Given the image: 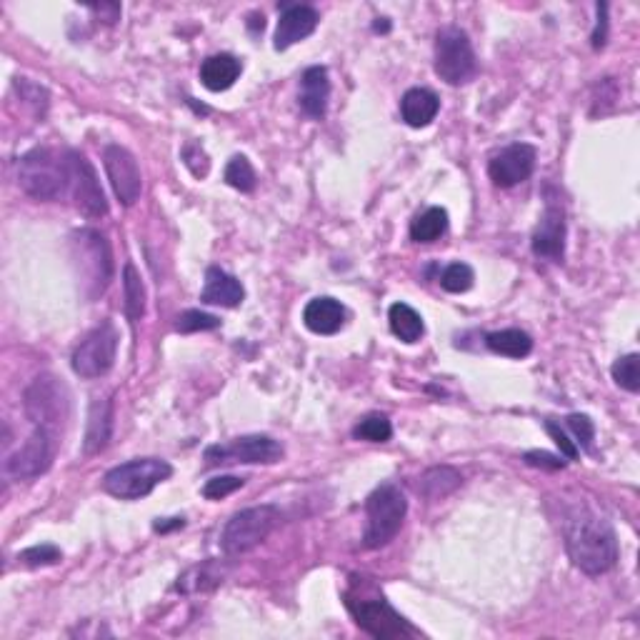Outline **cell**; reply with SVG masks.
I'll use <instances>...</instances> for the list:
<instances>
[{"label":"cell","mask_w":640,"mask_h":640,"mask_svg":"<svg viewBox=\"0 0 640 640\" xmlns=\"http://www.w3.org/2000/svg\"><path fill=\"white\" fill-rule=\"evenodd\" d=\"M103 165L115 198L125 208H130L140 198V190H143V175H140V165L135 155L123 145H105Z\"/></svg>","instance_id":"5bb4252c"},{"label":"cell","mask_w":640,"mask_h":640,"mask_svg":"<svg viewBox=\"0 0 640 640\" xmlns=\"http://www.w3.org/2000/svg\"><path fill=\"white\" fill-rule=\"evenodd\" d=\"M303 323L305 328L313 330L318 335H333L343 328L345 323V308L340 305V300L328 298H313L303 310Z\"/></svg>","instance_id":"d6986e66"},{"label":"cell","mask_w":640,"mask_h":640,"mask_svg":"<svg viewBox=\"0 0 640 640\" xmlns=\"http://www.w3.org/2000/svg\"><path fill=\"white\" fill-rule=\"evenodd\" d=\"M90 13H95V15H100V18H105V23H115V20L120 18V5L118 3L93 5V8H90Z\"/></svg>","instance_id":"7bdbcfd3"},{"label":"cell","mask_w":640,"mask_h":640,"mask_svg":"<svg viewBox=\"0 0 640 640\" xmlns=\"http://www.w3.org/2000/svg\"><path fill=\"white\" fill-rule=\"evenodd\" d=\"M390 330H393L395 338H400L403 343H418L425 333L423 318H420L418 310L410 308L408 303H393L388 310Z\"/></svg>","instance_id":"484cf974"},{"label":"cell","mask_w":640,"mask_h":640,"mask_svg":"<svg viewBox=\"0 0 640 640\" xmlns=\"http://www.w3.org/2000/svg\"><path fill=\"white\" fill-rule=\"evenodd\" d=\"M460 483H463V475L458 470L450 468V465H438V468H430L420 475L418 483H415V490L428 500H443L445 495L458 490Z\"/></svg>","instance_id":"cb8c5ba5"},{"label":"cell","mask_w":640,"mask_h":640,"mask_svg":"<svg viewBox=\"0 0 640 640\" xmlns=\"http://www.w3.org/2000/svg\"><path fill=\"white\" fill-rule=\"evenodd\" d=\"M15 88H18L20 98L28 105H33L35 113L43 115L45 108H48V90L40 88V85L30 83L28 78H15Z\"/></svg>","instance_id":"f35d334b"},{"label":"cell","mask_w":640,"mask_h":640,"mask_svg":"<svg viewBox=\"0 0 640 640\" xmlns=\"http://www.w3.org/2000/svg\"><path fill=\"white\" fill-rule=\"evenodd\" d=\"M328 98H330V80L328 70L323 65H313L303 73L300 78V95L298 103L310 118H323L325 110H328Z\"/></svg>","instance_id":"ac0fdd59"},{"label":"cell","mask_w":640,"mask_h":640,"mask_svg":"<svg viewBox=\"0 0 640 640\" xmlns=\"http://www.w3.org/2000/svg\"><path fill=\"white\" fill-rule=\"evenodd\" d=\"M25 415L35 428H45L58 435L70 415V395L68 388L55 375H38L25 388L23 395Z\"/></svg>","instance_id":"8992f818"},{"label":"cell","mask_w":640,"mask_h":640,"mask_svg":"<svg viewBox=\"0 0 640 640\" xmlns=\"http://www.w3.org/2000/svg\"><path fill=\"white\" fill-rule=\"evenodd\" d=\"M180 160H183V165L190 170V175H193V178L203 180L205 175L210 173L208 153H205V150L200 148L198 143H193V140L183 145V150H180Z\"/></svg>","instance_id":"d590c367"},{"label":"cell","mask_w":640,"mask_h":640,"mask_svg":"<svg viewBox=\"0 0 640 640\" xmlns=\"http://www.w3.org/2000/svg\"><path fill=\"white\" fill-rule=\"evenodd\" d=\"M435 73L448 85H463L478 73L473 43L468 33L455 25H445L435 35Z\"/></svg>","instance_id":"ba28073f"},{"label":"cell","mask_w":640,"mask_h":640,"mask_svg":"<svg viewBox=\"0 0 640 640\" xmlns=\"http://www.w3.org/2000/svg\"><path fill=\"white\" fill-rule=\"evenodd\" d=\"M595 8H598V23H595V30H593V48L598 50L603 48L605 38H608V5L598 3Z\"/></svg>","instance_id":"b9f144b4"},{"label":"cell","mask_w":640,"mask_h":640,"mask_svg":"<svg viewBox=\"0 0 640 640\" xmlns=\"http://www.w3.org/2000/svg\"><path fill=\"white\" fill-rule=\"evenodd\" d=\"M565 425H568L570 433L575 435V445L583 450H590V445H593V438H595V425L593 420L588 418V415H580V413H573L565 418Z\"/></svg>","instance_id":"8d00e7d4"},{"label":"cell","mask_w":640,"mask_h":640,"mask_svg":"<svg viewBox=\"0 0 640 640\" xmlns=\"http://www.w3.org/2000/svg\"><path fill=\"white\" fill-rule=\"evenodd\" d=\"M440 110V100L433 90L428 88H410L400 98V115L410 128H425L435 120Z\"/></svg>","instance_id":"7402d4cb"},{"label":"cell","mask_w":640,"mask_h":640,"mask_svg":"<svg viewBox=\"0 0 640 640\" xmlns=\"http://www.w3.org/2000/svg\"><path fill=\"white\" fill-rule=\"evenodd\" d=\"M390 435H393V425H390V420L380 413L365 415V418L353 428V438L370 440V443H385V440H390Z\"/></svg>","instance_id":"1f68e13d"},{"label":"cell","mask_w":640,"mask_h":640,"mask_svg":"<svg viewBox=\"0 0 640 640\" xmlns=\"http://www.w3.org/2000/svg\"><path fill=\"white\" fill-rule=\"evenodd\" d=\"M225 183L240 193H250L255 188V170L245 155H233L225 165Z\"/></svg>","instance_id":"f546056e"},{"label":"cell","mask_w":640,"mask_h":640,"mask_svg":"<svg viewBox=\"0 0 640 640\" xmlns=\"http://www.w3.org/2000/svg\"><path fill=\"white\" fill-rule=\"evenodd\" d=\"M173 528H183V518H173V523H155V530H158V533H168V530H173Z\"/></svg>","instance_id":"ee69618b"},{"label":"cell","mask_w":640,"mask_h":640,"mask_svg":"<svg viewBox=\"0 0 640 640\" xmlns=\"http://www.w3.org/2000/svg\"><path fill=\"white\" fill-rule=\"evenodd\" d=\"M445 230H448V210L440 208V205H433V208L415 215L413 223H410V238L415 243H433Z\"/></svg>","instance_id":"83f0119b"},{"label":"cell","mask_w":640,"mask_h":640,"mask_svg":"<svg viewBox=\"0 0 640 640\" xmlns=\"http://www.w3.org/2000/svg\"><path fill=\"white\" fill-rule=\"evenodd\" d=\"M225 568L218 560H205V563L193 565V568L185 570L183 575L175 583V590L180 593H200V590H210L215 585L223 583Z\"/></svg>","instance_id":"d4e9b609"},{"label":"cell","mask_w":640,"mask_h":640,"mask_svg":"<svg viewBox=\"0 0 640 640\" xmlns=\"http://www.w3.org/2000/svg\"><path fill=\"white\" fill-rule=\"evenodd\" d=\"M123 293H125V315L130 320H140L145 315V285L138 268L133 263H125L123 270Z\"/></svg>","instance_id":"f1b7e54d"},{"label":"cell","mask_w":640,"mask_h":640,"mask_svg":"<svg viewBox=\"0 0 640 640\" xmlns=\"http://www.w3.org/2000/svg\"><path fill=\"white\" fill-rule=\"evenodd\" d=\"M610 373H613L615 383H618L623 390H628V393H638L640 390V358H638V353L623 355V358L615 360L613 368H610Z\"/></svg>","instance_id":"4dcf8cb0"},{"label":"cell","mask_w":640,"mask_h":640,"mask_svg":"<svg viewBox=\"0 0 640 640\" xmlns=\"http://www.w3.org/2000/svg\"><path fill=\"white\" fill-rule=\"evenodd\" d=\"M245 290L235 275L225 273L220 268H208L205 273V288L200 293V300L208 305H223V308H235L243 303Z\"/></svg>","instance_id":"ffe728a7"},{"label":"cell","mask_w":640,"mask_h":640,"mask_svg":"<svg viewBox=\"0 0 640 640\" xmlns=\"http://www.w3.org/2000/svg\"><path fill=\"white\" fill-rule=\"evenodd\" d=\"M65 160H68V190L73 195L75 208L80 213L90 215V218H105L108 215V200H105V193L100 188V180L90 160L78 150H68Z\"/></svg>","instance_id":"7c38bea8"},{"label":"cell","mask_w":640,"mask_h":640,"mask_svg":"<svg viewBox=\"0 0 640 640\" xmlns=\"http://www.w3.org/2000/svg\"><path fill=\"white\" fill-rule=\"evenodd\" d=\"M240 60L230 53L210 55L208 60H203L200 65V83L210 90V93H220V90H228L235 80L240 78Z\"/></svg>","instance_id":"603a6c76"},{"label":"cell","mask_w":640,"mask_h":640,"mask_svg":"<svg viewBox=\"0 0 640 640\" xmlns=\"http://www.w3.org/2000/svg\"><path fill=\"white\" fill-rule=\"evenodd\" d=\"M245 480L238 478V475H220V478H210L208 483L203 485V495L208 500H220L225 495L235 493L238 488H243Z\"/></svg>","instance_id":"74e56055"},{"label":"cell","mask_w":640,"mask_h":640,"mask_svg":"<svg viewBox=\"0 0 640 640\" xmlns=\"http://www.w3.org/2000/svg\"><path fill=\"white\" fill-rule=\"evenodd\" d=\"M280 523V510L275 505H255L235 513L220 533V548L228 555H240L263 543L275 525Z\"/></svg>","instance_id":"9c48e42d"},{"label":"cell","mask_w":640,"mask_h":640,"mask_svg":"<svg viewBox=\"0 0 640 640\" xmlns=\"http://www.w3.org/2000/svg\"><path fill=\"white\" fill-rule=\"evenodd\" d=\"M545 430H548V435L555 440V445H558L560 453H563L565 458H568V460L578 458L580 448L573 443V440L568 438V433H565V430L560 428V425L555 423V420H545Z\"/></svg>","instance_id":"ab89813d"},{"label":"cell","mask_w":640,"mask_h":640,"mask_svg":"<svg viewBox=\"0 0 640 640\" xmlns=\"http://www.w3.org/2000/svg\"><path fill=\"white\" fill-rule=\"evenodd\" d=\"M170 475H173V468L168 460L135 458L108 470L103 478V490L120 500H138L150 495V490L168 480Z\"/></svg>","instance_id":"52a82bcc"},{"label":"cell","mask_w":640,"mask_h":640,"mask_svg":"<svg viewBox=\"0 0 640 640\" xmlns=\"http://www.w3.org/2000/svg\"><path fill=\"white\" fill-rule=\"evenodd\" d=\"M318 20V10L310 8V5H290V8H285L278 20V28H275V50H288L290 45L313 35V30L318 28Z\"/></svg>","instance_id":"e0dca14e"},{"label":"cell","mask_w":640,"mask_h":640,"mask_svg":"<svg viewBox=\"0 0 640 640\" xmlns=\"http://www.w3.org/2000/svg\"><path fill=\"white\" fill-rule=\"evenodd\" d=\"M283 458V445L270 435H243L225 445L205 448V465L225 463H275Z\"/></svg>","instance_id":"4fadbf2b"},{"label":"cell","mask_w":640,"mask_h":640,"mask_svg":"<svg viewBox=\"0 0 640 640\" xmlns=\"http://www.w3.org/2000/svg\"><path fill=\"white\" fill-rule=\"evenodd\" d=\"M18 185L35 200H58L68 193V160L50 148H33L18 163Z\"/></svg>","instance_id":"3957f363"},{"label":"cell","mask_w":640,"mask_h":640,"mask_svg":"<svg viewBox=\"0 0 640 640\" xmlns=\"http://www.w3.org/2000/svg\"><path fill=\"white\" fill-rule=\"evenodd\" d=\"M473 283L475 273L468 263H450L440 273V288L448 290V293H465V290L473 288Z\"/></svg>","instance_id":"d6a6232c"},{"label":"cell","mask_w":640,"mask_h":640,"mask_svg":"<svg viewBox=\"0 0 640 640\" xmlns=\"http://www.w3.org/2000/svg\"><path fill=\"white\" fill-rule=\"evenodd\" d=\"M565 550L585 575H603L618 563V540L610 523L590 510H575L565 520Z\"/></svg>","instance_id":"6da1fadb"},{"label":"cell","mask_w":640,"mask_h":640,"mask_svg":"<svg viewBox=\"0 0 640 640\" xmlns=\"http://www.w3.org/2000/svg\"><path fill=\"white\" fill-rule=\"evenodd\" d=\"M345 605H348L358 628H363L365 633L378 640L410 638V635L418 633L383 595L345 593Z\"/></svg>","instance_id":"5b68a950"},{"label":"cell","mask_w":640,"mask_h":640,"mask_svg":"<svg viewBox=\"0 0 640 640\" xmlns=\"http://www.w3.org/2000/svg\"><path fill=\"white\" fill-rule=\"evenodd\" d=\"M485 345H488L493 353L505 355V358H525V355H530V350H533V338H530L525 330L505 328L485 335Z\"/></svg>","instance_id":"4316f807"},{"label":"cell","mask_w":640,"mask_h":640,"mask_svg":"<svg viewBox=\"0 0 640 640\" xmlns=\"http://www.w3.org/2000/svg\"><path fill=\"white\" fill-rule=\"evenodd\" d=\"M538 153L530 143H513L495 153L488 163V175L498 188H513L533 175Z\"/></svg>","instance_id":"9a60e30c"},{"label":"cell","mask_w":640,"mask_h":640,"mask_svg":"<svg viewBox=\"0 0 640 640\" xmlns=\"http://www.w3.org/2000/svg\"><path fill=\"white\" fill-rule=\"evenodd\" d=\"M70 255L85 298H100L113 280V253L105 235L93 228L75 230L70 235Z\"/></svg>","instance_id":"7a4b0ae2"},{"label":"cell","mask_w":640,"mask_h":640,"mask_svg":"<svg viewBox=\"0 0 640 640\" xmlns=\"http://www.w3.org/2000/svg\"><path fill=\"white\" fill-rule=\"evenodd\" d=\"M110 435H113V400L95 398L88 410V428H85L83 450L88 455L100 453L108 445Z\"/></svg>","instance_id":"44dd1931"},{"label":"cell","mask_w":640,"mask_h":640,"mask_svg":"<svg viewBox=\"0 0 640 640\" xmlns=\"http://www.w3.org/2000/svg\"><path fill=\"white\" fill-rule=\"evenodd\" d=\"M220 325V318L203 313V310H185L175 320V330L178 333H198V330H215Z\"/></svg>","instance_id":"e575fe53"},{"label":"cell","mask_w":640,"mask_h":640,"mask_svg":"<svg viewBox=\"0 0 640 640\" xmlns=\"http://www.w3.org/2000/svg\"><path fill=\"white\" fill-rule=\"evenodd\" d=\"M115 353H118V330L110 320H105L80 340L70 363L80 378H103L113 368Z\"/></svg>","instance_id":"30bf717a"},{"label":"cell","mask_w":640,"mask_h":640,"mask_svg":"<svg viewBox=\"0 0 640 640\" xmlns=\"http://www.w3.org/2000/svg\"><path fill=\"white\" fill-rule=\"evenodd\" d=\"M405 513H408V500L400 493L398 485L385 483L375 488L365 500V518H368L363 533L365 548L375 550L388 545L398 535Z\"/></svg>","instance_id":"277c9868"},{"label":"cell","mask_w":640,"mask_h":640,"mask_svg":"<svg viewBox=\"0 0 640 640\" xmlns=\"http://www.w3.org/2000/svg\"><path fill=\"white\" fill-rule=\"evenodd\" d=\"M248 25H250V28H253V30H255V28L263 30V25H265V23H263V15H250V23H248Z\"/></svg>","instance_id":"f6af8a7d"},{"label":"cell","mask_w":640,"mask_h":640,"mask_svg":"<svg viewBox=\"0 0 640 640\" xmlns=\"http://www.w3.org/2000/svg\"><path fill=\"white\" fill-rule=\"evenodd\" d=\"M60 558H63L60 548H55V545L50 543L33 545V548H25L23 553H18V560L23 565H28V568H45V565H55L60 563Z\"/></svg>","instance_id":"836d02e7"},{"label":"cell","mask_w":640,"mask_h":640,"mask_svg":"<svg viewBox=\"0 0 640 640\" xmlns=\"http://www.w3.org/2000/svg\"><path fill=\"white\" fill-rule=\"evenodd\" d=\"M523 460L528 465H533V468H545V470H558L565 465V460L560 458V455H550L545 453V450H530V453L523 455Z\"/></svg>","instance_id":"60d3db41"},{"label":"cell","mask_w":640,"mask_h":640,"mask_svg":"<svg viewBox=\"0 0 640 640\" xmlns=\"http://www.w3.org/2000/svg\"><path fill=\"white\" fill-rule=\"evenodd\" d=\"M533 253L555 263H560L565 255V213L553 200H548L543 218L533 233Z\"/></svg>","instance_id":"2e32d148"},{"label":"cell","mask_w":640,"mask_h":640,"mask_svg":"<svg viewBox=\"0 0 640 640\" xmlns=\"http://www.w3.org/2000/svg\"><path fill=\"white\" fill-rule=\"evenodd\" d=\"M55 448H58V435L45 428H35L28 440L5 458V475L10 480H33L48 473L55 458Z\"/></svg>","instance_id":"8fae6325"}]
</instances>
